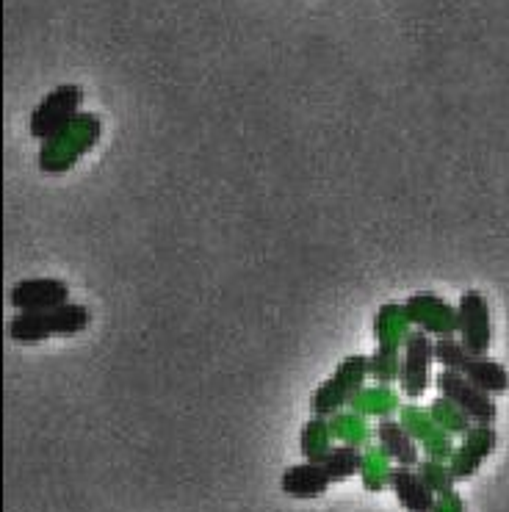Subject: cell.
<instances>
[{
	"mask_svg": "<svg viewBox=\"0 0 509 512\" xmlns=\"http://www.w3.org/2000/svg\"><path fill=\"white\" fill-rule=\"evenodd\" d=\"M332 485V479L327 477L324 465L321 463H299L285 468L283 479H280V488L294 499H319L327 493Z\"/></svg>",
	"mask_w": 509,
	"mask_h": 512,
	"instance_id": "obj_10",
	"label": "cell"
},
{
	"mask_svg": "<svg viewBox=\"0 0 509 512\" xmlns=\"http://www.w3.org/2000/svg\"><path fill=\"white\" fill-rule=\"evenodd\" d=\"M324 465V471H327V477L332 482H344V479L355 477L363 471V465H366V454L360 452L357 446L352 443H344V446H332L330 452L324 454L319 460Z\"/></svg>",
	"mask_w": 509,
	"mask_h": 512,
	"instance_id": "obj_12",
	"label": "cell"
},
{
	"mask_svg": "<svg viewBox=\"0 0 509 512\" xmlns=\"http://www.w3.org/2000/svg\"><path fill=\"white\" fill-rule=\"evenodd\" d=\"M435 360V344L429 341L427 333H413L407 338V349H404V369H402V391L410 399H418L427 391L429 366Z\"/></svg>",
	"mask_w": 509,
	"mask_h": 512,
	"instance_id": "obj_7",
	"label": "cell"
},
{
	"mask_svg": "<svg viewBox=\"0 0 509 512\" xmlns=\"http://www.w3.org/2000/svg\"><path fill=\"white\" fill-rule=\"evenodd\" d=\"M457 330L460 341L474 358H485L493 338V324H490V305L482 291H462L457 302Z\"/></svg>",
	"mask_w": 509,
	"mask_h": 512,
	"instance_id": "obj_5",
	"label": "cell"
},
{
	"mask_svg": "<svg viewBox=\"0 0 509 512\" xmlns=\"http://www.w3.org/2000/svg\"><path fill=\"white\" fill-rule=\"evenodd\" d=\"M391 488L396 493V499L407 512H435V493L429 488L424 477L413 471V468H393L391 474Z\"/></svg>",
	"mask_w": 509,
	"mask_h": 512,
	"instance_id": "obj_9",
	"label": "cell"
},
{
	"mask_svg": "<svg viewBox=\"0 0 509 512\" xmlns=\"http://www.w3.org/2000/svg\"><path fill=\"white\" fill-rule=\"evenodd\" d=\"M435 385H438L443 399H449L451 405L460 407L462 416L476 421L479 427H493V421L498 416V407L493 402V396L482 391V388H476L474 382L468 380L465 374L440 369Z\"/></svg>",
	"mask_w": 509,
	"mask_h": 512,
	"instance_id": "obj_4",
	"label": "cell"
},
{
	"mask_svg": "<svg viewBox=\"0 0 509 512\" xmlns=\"http://www.w3.org/2000/svg\"><path fill=\"white\" fill-rule=\"evenodd\" d=\"M435 512H462V501L460 496H454V493H443L435 504Z\"/></svg>",
	"mask_w": 509,
	"mask_h": 512,
	"instance_id": "obj_18",
	"label": "cell"
},
{
	"mask_svg": "<svg viewBox=\"0 0 509 512\" xmlns=\"http://www.w3.org/2000/svg\"><path fill=\"white\" fill-rule=\"evenodd\" d=\"M377 441H379V449L388 454V460L393 463H399L402 468H413L418 463V446H415L413 435L407 432L404 424L399 421H393V418H382L377 424Z\"/></svg>",
	"mask_w": 509,
	"mask_h": 512,
	"instance_id": "obj_11",
	"label": "cell"
},
{
	"mask_svg": "<svg viewBox=\"0 0 509 512\" xmlns=\"http://www.w3.org/2000/svg\"><path fill=\"white\" fill-rule=\"evenodd\" d=\"M92 324V313L86 305L67 302L56 310L42 313H17L9 322V338L14 344H42L50 335H81Z\"/></svg>",
	"mask_w": 509,
	"mask_h": 512,
	"instance_id": "obj_1",
	"label": "cell"
},
{
	"mask_svg": "<svg viewBox=\"0 0 509 512\" xmlns=\"http://www.w3.org/2000/svg\"><path fill=\"white\" fill-rule=\"evenodd\" d=\"M496 429L493 427H476L465 435V443H462L457 452L451 454V474L457 482L462 479H471L479 471V465L485 463V457L493 449H496Z\"/></svg>",
	"mask_w": 509,
	"mask_h": 512,
	"instance_id": "obj_8",
	"label": "cell"
},
{
	"mask_svg": "<svg viewBox=\"0 0 509 512\" xmlns=\"http://www.w3.org/2000/svg\"><path fill=\"white\" fill-rule=\"evenodd\" d=\"M70 302V286L59 277H28L9 288V305L17 313H42Z\"/></svg>",
	"mask_w": 509,
	"mask_h": 512,
	"instance_id": "obj_6",
	"label": "cell"
},
{
	"mask_svg": "<svg viewBox=\"0 0 509 512\" xmlns=\"http://www.w3.org/2000/svg\"><path fill=\"white\" fill-rule=\"evenodd\" d=\"M410 305H415V308H421V313H424V327L427 330H435V333H440V338H451V333L457 330V310H449L443 302H440L438 297H432V294H418V297H413V302Z\"/></svg>",
	"mask_w": 509,
	"mask_h": 512,
	"instance_id": "obj_14",
	"label": "cell"
},
{
	"mask_svg": "<svg viewBox=\"0 0 509 512\" xmlns=\"http://www.w3.org/2000/svg\"><path fill=\"white\" fill-rule=\"evenodd\" d=\"M371 371V358L366 355H352V358H346L338 371H335V377L321 385L316 396H313V413L319 418H327L332 413H338L346 402H352L355 399V393L363 388V380H366V374Z\"/></svg>",
	"mask_w": 509,
	"mask_h": 512,
	"instance_id": "obj_3",
	"label": "cell"
},
{
	"mask_svg": "<svg viewBox=\"0 0 509 512\" xmlns=\"http://www.w3.org/2000/svg\"><path fill=\"white\" fill-rule=\"evenodd\" d=\"M465 377L474 382L476 388H482L490 396H496V393H507L509 388V371L496 363V360L485 358H471L468 363V369H465Z\"/></svg>",
	"mask_w": 509,
	"mask_h": 512,
	"instance_id": "obj_13",
	"label": "cell"
},
{
	"mask_svg": "<svg viewBox=\"0 0 509 512\" xmlns=\"http://www.w3.org/2000/svg\"><path fill=\"white\" fill-rule=\"evenodd\" d=\"M327 427H324V418L308 421L302 429V454L308 457L310 463H319L324 454L330 452L332 446H327Z\"/></svg>",
	"mask_w": 509,
	"mask_h": 512,
	"instance_id": "obj_16",
	"label": "cell"
},
{
	"mask_svg": "<svg viewBox=\"0 0 509 512\" xmlns=\"http://www.w3.org/2000/svg\"><path fill=\"white\" fill-rule=\"evenodd\" d=\"M83 103V89L78 84H61L53 92L42 97L36 108L31 111V120H28V131L39 142H53L56 136L64 131H70V125L81 114L78 108Z\"/></svg>",
	"mask_w": 509,
	"mask_h": 512,
	"instance_id": "obj_2",
	"label": "cell"
},
{
	"mask_svg": "<svg viewBox=\"0 0 509 512\" xmlns=\"http://www.w3.org/2000/svg\"><path fill=\"white\" fill-rule=\"evenodd\" d=\"M421 477H424V482H427L429 488H432V493H451V488H454V474H451V468H443V463H438V460H427V463H421V471H418Z\"/></svg>",
	"mask_w": 509,
	"mask_h": 512,
	"instance_id": "obj_17",
	"label": "cell"
},
{
	"mask_svg": "<svg viewBox=\"0 0 509 512\" xmlns=\"http://www.w3.org/2000/svg\"><path fill=\"white\" fill-rule=\"evenodd\" d=\"M471 352L465 349L462 341H454V338H438L435 341V360L443 371H460L465 374L468 363H471Z\"/></svg>",
	"mask_w": 509,
	"mask_h": 512,
	"instance_id": "obj_15",
	"label": "cell"
}]
</instances>
